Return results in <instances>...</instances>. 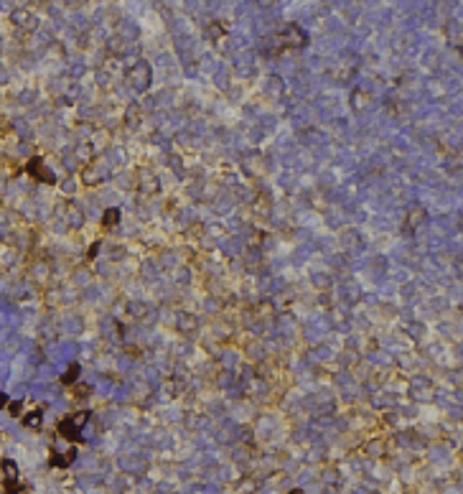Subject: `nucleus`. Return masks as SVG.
<instances>
[{
    "label": "nucleus",
    "instance_id": "obj_1",
    "mask_svg": "<svg viewBox=\"0 0 463 494\" xmlns=\"http://www.w3.org/2000/svg\"><path fill=\"white\" fill-rule=\"evenodd\" d=\"M28 173H31L33 179L44 181V184H54V181H56V176L46 171V166H44L41 158H31V161H28Z\"/></svg>",
    "mask_w": 463,
    "mask_h": 494
},
{
    "label": "nucleus",
    "instance_id": "obj_2",
    "mask_svg": "<svg viewBox=\"0 0 463 494\" xmlns=\"http://www.w3.org/2000/svg\"><path fill=\"white\" fill-rule=\"evenodd\" d=\"M59 433L64 436L66 441H82V436H79V425L74 423L71 418H64V421L59 423Z\"/></svg>",
    "mask_w": 463,
    "mask_h": 494
},
{
    "label": "nucleus",
    "instance_id": "obj_3",
    "mask_svg": "<svg viewBox=\"0 0 463 494\" xmlns=\"http://www.w3.org/2000/svg\"><path fill=\"white\" fill-rule=\"evenodd\" d=\"M3 471H5V479H8V482H15V479H18V466H15L10 459H3Z\"/></svg>",
    "mask_w": 463,
    "mask_h": 494
},
{
    "label": "nucleus",
    "instance_id": "obj_4",
    "mask_svg": "<svg viewBox=\"0 0 463 494\" xmlns=\"http://www.w3.org/2000/svg\"><path fill=\"white\" fill-rule=\"evenodd\" d=\"M41 418H44L41 410H31V413L23 418V425H26V428H38V425H41Z\"/></svg>",
    "mask_w": 463,
    "mask_h": 494
},
{
    "label": "nucleus",
    "instance_id": "obj_5",
    "mask_svg": "<svg viewBox=\"0 0 463 494\" xmlns=\"http://www.w3.org/2000/svg\"><path fill=\"white\" fill-rule=\"evenodd\" d=\"M76 377H79V364H71V367L66 369V374H62V382H64V385H71V382H76Z\"/></svg>",
    "mask_w": 463,
    "mask_h": 494
},
{
    "label": "nucleus",
    "instance_id": "obj_6",
    "mask_svg": "<svg viewBox=\"0 0 463 494\" xmlns=\"http://www.w3.org/2000/svg\"><path fill=\"white\" fill-rule=\"evenodd\" d=\"M117 222H120V212H117V209H107V212H105V219H102L105 227H112V224H117Z\"/></svg>",
    "mask_w": 463,
    "mask_h": 494
},
{
    "label": "nucleus",
    "instance_id": "obj_7",
    "mask_svg": "<svg viewBox=\"0 0 463 494\" xmlns=\"http://www.w3.org/2000/svg\"><path fill=\"white\" fill-rule=\"evenodd\" d=\"M8 410H10V416H18V410H21V403L15 400V403H8Z\"/></svg>",
    "mask_w": 463,
    "mask_h": 494
},
{
    "label": "nucleus",
    "instance_id": "obj_8",
    "mask_svg": "<svg viewBox=\"0 0 463 494\" xmlns=\"http://www.w3.org/2000/svg\"><path fill=\"white\" fill-rule=\"evenodd\" d=\"M290 494H300V492H290Z\"/></svg>",
    "mask_w": 463,
    "mask_h": 494
}]
</instances>
